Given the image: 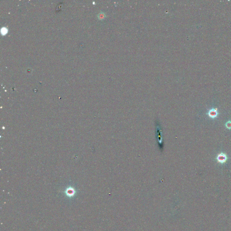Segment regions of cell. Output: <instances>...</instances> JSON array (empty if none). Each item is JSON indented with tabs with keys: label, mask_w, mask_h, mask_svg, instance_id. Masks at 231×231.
I'll return each mask as SVG.
<instances>
[{
	"label": "cell",
	"mask_w": 231,
	"mask_h": 231,
	"mask_svg": "<svg viewBox=\"0 0 231 231\" xmlns=\"http://www.w3.org/2000/svg\"><path fill=\"white\" fill-rule=\"evenodd\" d=\"M156 137L157 142H158V144L161 146L162 143V131L161 129L160 125H157V127L156 128Z\"/></svg>",
	"instance_id": "cell-1"
},
{
	"label": "cell",
	"mask_w": 231,
	"mask_h": 231,
	"mask_svg": "<svg viewBox=\"0 0 231 231\" xmlns=\"http://www.w3.org/2000/svg\"><path fill=\"white\" fill-rule=\"evenodd\" d=\"M218 114L219 113H218V112L217 110V108H215V109L213 108L209 111L208 113V116L213 119L217 117L218 115Z\"/></svg>",
	"instance_id": "cell-3"
},
{
	"label": "cell",
	"mask_w": 231,
	"mask_h": 231,
	"mask_svg": "<svg viewBox=\"0 0 231 231\" xmlns=\"http://www.w3.org/2000/svg\"><path fill=\"white\" fill-rule=\"evenodd\" d=\"M227 159L228 158L227 155L223 153L219 154L217 157V160L218 162L221 164L225 163L227 162Z\"/></svg>",
	"instance_id": "cell-2"
},
{
	"label": "cell",
	"mask_w": 231,
	"mask_h": 231,
	"mask_svg": "<svg viewBox=\"0 0 231 231\" xmlns=\"http://www.w3.org/2000/svg\"><path fill=\"white\" fill-rule=\"evenodd\" d=\"M225 126L228 129H231V121H228L225 124Z\"/></svg>",
	"instance_id": "cell-4"
}]
</instances>
